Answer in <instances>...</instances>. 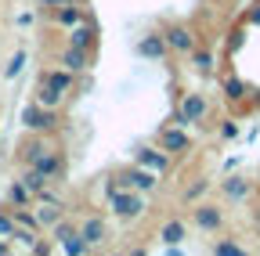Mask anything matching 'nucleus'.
Masks as SVG:
<instances>
[{"label":"nucleus","instance_id":"1","mask_svg":"<svg viewBox=\"0 0 260 256\" xmlns=\"http://www.w3.org/2000/svg\"><path fill=\"white\" fill-rule=\"evenodd\" d=\"M109 202H112V213L123 216V220L145 213V199H141V191H138V188H116L112 195H109Z\"/></svg>","mask_w":260,"mask_h":256},{"label":"nucleus","instance_id":"2","mask_svg":"<svg viewBox=\"0 0 260 256\" xmlns=\"http://www.w3.org/2000/svg\"><path fill=\"white\" fill-rule=\"evenodd\" d=\"M54 123H58L54 108H47V105H40V101L22 108V126H29V130H51Z\"/></svg>","mask_w":260,"mask_h":256},{"label":"nucleus","instance_id":"3","mask_svg":"<svg viewBox=\"0 0 260 256\" xmlns=\"http://www.w3.org/2000/svg\"><path fill=\"white\" fill-rule=\"evenodd\" d=\"M119 188H138V191H152L155 188V173L152 170H145V166H138V170H126V173H119V180H116Z\"/></svg>","mask_w":260,"mask_h":256},{"label":"nucleus","instance_id":"4","mask_svg":"<svg viewBox=\"0 0 260 256\" xmlns=\"http://www.w3.org/2000/svg\"><path fill=\"white\" fill-rule=\"evenodd\" d=\"M138 166H145V170H152V173H162L170 166V152L162 148V152H155V148H138Z\"/></svg>","mask_w":260,"mask_h":256},{"label":"nucleus","instance_id":"5","mask_svg":"<svg viewBox=\"0 0 260 256\" xmlns=\"http://www.w3.org/2000/svg\"><path fill=\"white\" fill-rule=\"evenodd\" d=\"M138 54H141V58H152V61L167 58V36H159V33L141 36V40H138Z\"/></svg>","mask_w":260,"mask_h":256},{"label":"nucleus","instance_id":"6","mask_svg":"<svg viewBox=\"0 0 260 256\" xmlns=\"http://www.w3.org/2000/svg\"><path fill=\"white\" fill-rule=\"evenodd\" d=\"M195 224H199L203 231H220L224 216H220L217 206H195Z\"/></svg>","mask_w":260,"mask_h":256},{"label":"nucleus","instance_id":"7","mask_svg":"<svg viewBox=\"0 0 260 256\" xmlns=\"http://www.w3.org/2000/svg\"><path fill=\"white\" fill-rule=\"evenodd\" d=\"M29 166H37V170H40V173H47V177H58V173H61V155L47 148V152H40L37 159H32Z\"/></svg>","mask_w":260,"mask_h":256},{"label":"nucleus","instance_id":"8","mask_svg":"<svg viewBox=\"0 0 260 256\" xmlns=\"http://www.w3.org/2000/svg\"><path fill=\"white\" fill-rule=\"evenodd\" d=\"M80 235L87 238V245H102L105 235H109V228H105V220H102V216H90L83 228H80Z\"/></svg>","mask_w":260,"mask_h":256},{"label":"nucleus","instance_id":"9","mask_svg":"<svg viewBox=\"0 0 260 256\" xmlns=\"http://www.w3.org/2000/svg\"><path fill=\"white\" fill-rule=\"evenodd\" d=\"M206 98H203V94H184V101H181V112L191 119V123H199L203 116H206Z\"/></svg>","mask_w":260,"mask_h":256},{"label":"nucleus","instance_id":"10","mask_svg":"<svg viewBox=\"0 0 260 256\" xmlns=\"http://www.w3.org/2000/svg\"><path fill=\"white\" fill-rule=\"evenodd\" d=\"M159 141H162V148H167V152H184V148H188V134H184V126H167Z\"/></svg>","mask_w":260,"mask_h":256},{"label":"nucleus","instance_id":"11","mask_svg":"<svg viewBox=\"0 0 260 256\" xmlns=\"http://www.w3.org/2000/svg\"><path fill=\"white\" fill-rule=\"evenodd\" d=\"M69 44H73V47H83V51H90V47H94V25H87V22H76V25L69 29Z\"/></svg>","mask_w":260,"mask_h":256},{"label":"nucleus","instance_id":"12","mask_svg":"<svg viewBox=\"0 0 260 256\" xmlns=\"http://www.w3.org/2000/svg\"><path fill=\"white\" fill-rule=\"evenodd\" d=\"M167 47H170V51H191V47H195V36L188 33L184 25H174L170 33H167Z\"/></svg>","mask_w":260,"mask_h":256},{"label":"nucleus","instance_id":"13","mask_svg":"<svg viewBox=\"0 0 260 256\" xmlns=\"http://www.w3.org/2000/svg\"><path fill=\"white\" fill-rule=\"evenodd\" d=\"M87 61H90L87 51H83V47H73V44H69V51L61 54V65L69 69V72H83V69H87Z\"/></svg>","mask_w":260,"mask_h":256},{"label":"nucleus","instance_id":"14","mask_svg":"<svg viewBox=\"0 0 260 256\" xmlns=\"http://www.w3.org/2000/svg\"><path fill=\"white\" fill-rule=\"evenodd\" d=\"M246 94H249L246 90V80H239V76H228L224 80V98L228 101H246Z\"/></svg>","mask_w":260,"mask_h":256},{"label":"nucleus","instance_id":"15","mask_svg":"<svg viewBox=\"0 0 260 256\" xmlns=\"http://www.w3.org/2000/svg\"><path fill=\"white\" fill-rule=\"evenodd\" d=\"M159 238L167 242V245H181V238H184V224H181V220H167V224H162V231H159Z\"/></svg>","mask_w":260,"mask_h":256},{"label":"nucleus","instance_id":"16","mask_svg":"<svg viewBox=\"0 0 260 256\" xmlns=\"http://www.w3.org/2000/svg\"><path fill=\"white\" fill-rule=\"evenodd\" d=\"M44 83H51L54 90H61V94H65V90L73 87V72H69V69H54V72H47V76H44Z\"/></svg>","mask_w":260,"mask_h":256},{"label":"nucleus","instance_id":"17","mask_svg":"<svg viewBox=\"0 0 260 256\" xmlns=\"http://www.w3.org/2000/svg\"><path fill=\"white\" fill-rule=\"evenodd\" d=\"M47 180H51V177H47V173H40L37 166H32V170H25V177H22V184H25L29 191H37V195L47 188Z\"/></svg>","mask_w":260,"mask_h":256},{"label":"nucleus","instance_id":"18","mask_svg":"<svg viewBox=\"0 0 260 256\" xmlns=\"http://www.w3.org/2000/svg\"><path fill=\"white\" fill-rule=\"evenodd\" d=\"M224 195H228V199H246V195H249V184H246L242 177H228V180H224Z\"/></svg>","mask_w":260,"mask_h":256},{"label":"nucleus","instance_id":"19","mask_svg":"<svg viewBox=\"0 0 260 256\" xmlns=\"http://www.w3.org/2000/svg\"><path fill=\"white\" fill-rule=\"evenodd\" d=\"M37 101H40V105H47V108H58V105H61V90H54L51 83H44V87H40V94H37Z\"/></svg>","mask_w":260,"mask_h":256},{"label":"nucleus","instance_id":"20","mask_svg":"<svg viewBox=\"0 0 260 256\" xmlns=\"http://www.w3.org/2000/svg\"><path fill=\"white\" fill-rule=\"evenodd\" d=\"M58 22L73 29L76 22H83V11H80V8H73V4H61V8H58Z\"/></svg>","mask_w":260,"mask_h":256},{"label":"nucleus","instance_id":"21","mask_svg":"<svg viewBox=\"0 0 260 256\" xmlns=\"http://www.w3.org/2000/svg\"><path fill=\"white\" fill-rule=\"evenodd\" d=\"M37 220H40V224H47V228H54V224L61 220V209H58V202H47L44 209H37Z\"/></svg>","mask_w":260,"mask_h":256},{"label":"nucleus","instance_id":"22","mask_svg":"<svg viewBox=\"0 0 260 256\" xmlns=\"http://www.w3.org/2000/svg\"><path fill=\"white\" fill-rule=\"evenodd\" d=\"M29 199H32V191H29L22 180H18V184H11V202H15V206H22V209H25V206H29Z\"/></svg>","mask_w":260,"mask_h":256},{"label":"nucleus","instance_id":"23","mask_svg":"<svg viewBox=\"0 0 260 256\" xmlns=\"http://www.w3.org/2000/svg\"><path fill=\"white\" fill-rule=\"evenodd\" d=\"M191 61H195V69H203V72L213 69V54H210V51H195V47H191Z\"/></svg>","mask_w":260,"mask_h":256},{"label":"nucleus","instance_id":"24","mask_svg":"<svg viewBox=\"0 0 260 256\" xmlns=\"http://www.w3.org/2000/svg\"><path fill=\"white\" fill-rule=\"evenodd\" d=\"M22 69H25V51H18V54H15V58L8 61V69H4V76H8V80H15V76H18Z\"/></svg>","mask_w":260,"mask_h":256},{"label":"nucleus","instance_id":"25","mask_svg":"<svg viewBox=\"0 0 260 256\" xmlns=\"http://www.w3.org/2000/svg\"><path fill=\"white\" fill-rule=\"evenodd\" d=\"M213 252H217V256H242L246 249H242L239 242H217V245H213Z\"/></svg>","mask_w":260,"mask_h":256},{"label":"nucleus","instance_id":"26","mask_svg":"<svg viewBox=\"0 0 260 256\" xmlns=\"http://www.w3.org/2000/svg\"><path fill=\"white\" fill-rule=\"evenodd\" d=\"M73 235H76V231H73V228H69V224H61V220H58V224H54V242H69V238H73Z\"/></svg>","mask_w":260,"mask_h":256},{"label":"nucleus","instance_id":"27","mask_svg":"<svg viewBox=\"0 0 260 256\" xmlns=\"http://www.w3.org/2000/svg\"><path fill=\"white\" fill-rule=\"evenodd\" d=\"M15 224H18V228H37V216H29V213H22V206H18V213H15Z\"/></svg>","mask_w":260,"mask_h":256},{"label":"nucleus","instance_id":"28","mask_svg":"<svg viewBox=\"0 0 260 256\" xmlns=\"http://www.w3.org/2000/svg\"><path fill=\"white\" fill-rule=\"evenodd\" d=\"M15 228H18V224H15V220H11L8 213H0V235H11Z\"/></svg>","mask_w":260,"mask_h":256},{"label":"nucleus","instance_id":"29","mask_svg":"<svg viewBox=\"0 0 260 256\" xmlns=\"http://www.w3.org/2000/svg\"><path fill=\"white\" fill-rule=\"evenodd\" d=\"M40 152H47V144H44V141H37V144H29V148H25V159L32 163V159H37Z\"/></svg>","mask_w":260,"mask_h":256},{"label":"nucleus","instance_id":"30","mask_svg":"<svg viewBox=\"0 0 260 256\" xmlns=\"http://www.w3.org/2000/svg\"><path fill=\"white\" fill-rule=\"evenodd\" d=\"M220 137H224V141L239 137V126H235V123H224V126H220Z\"/></svg>","mask_w":260,"mask_h":256},{"label":"nucleus","instance_id":"31","mask_svg":"<svg viewBox=\"0 0 260 256\" xmlns=\"http://www.w3.org/2000/svg\"><path fill=\"white\" fill-rule=\"evenodd\" d=\"M242 44H246V33H235L232 40H228V51L235 54V51H242Z\"/></svg>","mask_w":260,"mask_h":256},{"label":"nucleus","instance_id":"32","mask_svg":"<svg viewBox=\"0 0 260 256\" xmlns=\"http://www.w3.org/2000/svg\"><path fill=\"white\" fill-rule=\"evenodd\" d=\"M203 191H206V180H199V184H191V188H188V199H199Z\"/></svg>","mask_w":260,"mask_h":256},{"label":"nucleus","instance_id":"33","mask_svg":"<svg viewBox=\"0 0 260 256\" xmlns=\"http://www.w3.org/2000/svg\"><path fill=\"white\" fill-rule=\"evenodd\" d=\"M249 25H260V4H256V8L249 11Z\"/></svg>","mask_w":260,"mask_h":256},{"label":"nucleus","instance_id":"34","mask_svg":"<svg viewBox=\"0 0 260 256\" xmlns=\"http://www.w3.org/2000/svg\"><path fill=\"white\" fill-rule=\"evenodd\" d=\"M47 8H61V4H69V0H44Z\"/></svg>","mask_w":260,"mask_h":256},{"label":"nucleus","instance_id":"35","mask_svg":"<svg viewBox=\"0 0 260 256\" xmlns=\"http://www.w3.org/2000/svg\"><path fill=\"white\" fill-rule=\"evenodd\" d=\"M0 252H8V242H4V238H0Z\"/></svg>","mask_w":260,"mask_h":256}]
</instances>
